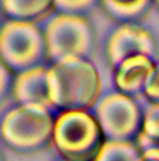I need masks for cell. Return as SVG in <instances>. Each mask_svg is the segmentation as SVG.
Instances as JSON below:
<instances>
[{"label": "cell", "instance_id": "6da1fadb", "mask_svg": "<svg viewBox=\"0 0 159 161\" xmlns=\"http://www.w3.org/2000/svg\"><path fill=\"white\" fill-rule=\"evenodd\" d=\"M48 88L54 109L87 112L97 103L101 92L100 74L86 58L69 57L48 69Z\"/></svg>", "mask_w": 159, "mask_h": 161}, {"label": "cell", "instance_id": "7a4b0ae2", "mask_svg": "<svg viewBox=\"0 0 159 161\" xmlns=\"http://www.w3.org/2000/svg\"><path fill=\"white\" fill-rule=\"evenodd\" d=\"M55 119L42 105H17L3 116L2 140L17 154L33 156L54 144Z\"/></svg>", "mask_w": 159, "mask_h": 161}, {"label": "cell", "instance_id": "3957f363", "mask_svg": "<svg viewBox=\"0 0 159 161\" xmlns=\"http://www.w3.org/2000/svg\"><path fill=\"white\" fill-rule=\"evenodd\" d=\"M106 142L97 117L89 112H62L55 119L54 147L64 161H96Z\"/></svg>", "mask_w": 159, "mask_h": 161}, {"label": "cell", "instance_id": "277c9868", "mask_svg": "<svg viewBox=\"0 0 159 161\" xmlns=\"http://www.w3.org/2000/svg\"><path fill=\"white\" fill-rule=\"evenodd\" d=\"M0 57L2 64L17 75L42 67L48 58L44 31L33 23L7 21L0 33Z\"/></svg>", "mask_w": 159, "mask_h": 161}, {"label": "cell", "instance_id": "5b68a950", "mask_svg": "<svg viewBox=\"0 0 159 161\" xmlns=\"http://www.w3.org/2000/svg\"><path fill=\"white\" fill-rule=\"evenodd\" d=\"M48 59L54 64L64 58H85L95 44L90 23L78 14H58L48 21L44 30Z\"/></svg>", "mask_w": 159, "mask_h": 161}, {"label": "cell", "instance_id": "8992f818", "mask_svg": "<svg viewBox=\"0 0 159 161\" xmlns=\"http://www.w3.org/2000/svg\"><path fill=\"white\" fill-rule=\"evenodd\" d=\"M96 117L111 142H134L142 130L144 113L132 97L110 93L100 99L96 106Z\"/></svg>", "mask_w": 159, "mask_h": 161}, {"label": "cell", "instance_id": "52a82bcc", "mask_svg": "<svg viewBox=\"0 0 159 161\" xmlns=\"http://www.w3.org/2000/svg\"><path fill=\"white\" fill-rule=\"evenodd\" d=\"M156 41L146 28L138 24L120 25L110 36L106 45V55L110 65L117 69L126 59L138 55L152 57L156 54Z\"/></svg>", "mask_w": 159, "mask_h": 161}, {"label": "cell", "instance_id": "ba28073f", "mask_svg": "<svg viewBox=\"0 0 159 161\" xmlns=\"http://www.w3.org/2000/svg\"><path fill=\"white\" fill-rule=\"evenodd\" d=\"M156 72L154 59L145 55L128 58L115 69V86L118 92L132 99L145 96L149 83Z\"/></svg>", "mask_w": 159, "mask_h": 161}, {"label": "cell", "instance_id": "9c48e42d", "mask_svg": "<svg viewBox=\"0 0 159 161\" xmlns=\"http://www.w3.org/2000/svg\"><path fill=\"white\" fill-rule=\"evenodd\" d=\"M13 97L18 105H42L52 110L47 68L38 67L18 74L13 83Z\"/></svg>", "mask_w": 159, "mask_h": 161}, {"label": "cell", "instance_id": "30bf717a", "mask_svg": "<svg viewBox=\"0 0 159 161\" xmlns=\"http://www.w3.org/2000/svg\"><path fill=\"white\" fill-rule=\"evenodd\" d=\"M2 7L8 21L33 24L47 19L56 10L55 0H2Z\"/></svg>", "mask_w": 159, "mask_h": 161}, {"label": "cell", "instance_id": "8fae6325", "mask_svg": "<svg viewBox=\"0 0 159 161\" xmlns=\"http://www.w3.org/2000/svg\"><path fill=\"white\" fill-rule=\"evenodd\" d=\"M152 0H141L131 4H120L113 0H101L103 10L113 21L120 23L121 25L138 24L145 19L151 7Z\"/></svg>", "mask_w": 159, "mask_h": 161}, {"label": "cell", "instance_id": "7c38bea8", "mask_svg": "<svg viewBox=\"0 0 159 161\" xmlns=\"http://www.w3.org/2000/svg\"><path fill=\"white\" fill-rule=\"evenodd\" d=\"M96 161H144V151L135 142L107 140Z\"/></svg>", "mask_w": 159, "mask_h": 161}, {"label": "cell", "instance_id": "4fadbf2b", "mask_svg": "<svg viewBox=\"0 0 159 161\" xmlns=\"http://www.w3.org/2000/svg\"><path fill=\"white\" fill-rule=\"evenodd\" d=\"M138 146L145 151L151 147H159V105H149L144 112L142 130L138 136Z\"/></svg>", "mask_w": 159, "mask_h": 161}, {"label": "cell", "instance_id": "5bb4252c", "mask_svg": "<svg viewBox=\"0 0 159 161\" xmlns=\"http://www.w3.org/2000/svg\"><path fill=\"white\" fill-rule=\"evenodd\" d=\"M99 3V0H55L56 10L61 14H78L89 11Z\"/></svg>", "mask_w": 159, "mask_h": 161}, {"label": "cell", "instance_id": "9a60e30c", "mask_svg": "<svg viewBox=\"0 0 159 161\" xmlns=\"http://www.w3.org/2000/svg\"><path fill=\"white\" fill-rule=\"evenodd\" d=\"M145 97L152 105H159V64H156V72L146 89Z\"/></svg>", "mask_w": 159, "mask_h": 161}, {"label": "cell", "instance_id": "2e32d148", "mask_svg": "<svg viewBox=\"0 0 159 161\" xmlns=\"http://www.w3.org/2000/svg\"><path fill=\"white\" fill-rule=\"evenodd\" d=\"M144 158L158 160L159 161V147H151L144 151Z\"/></svg>", "mask_w": 159, "mask_h": 161}, {"label": "cell", "instance_id": "e0dca14e", "mask_svg": "<svg viewBox=\"0 0 159 161\" xmlns=\"http://www.w3.org/2000/svg\"><path fill=\"white\" fill-rule=\"evenodd\" d=\"M115 3H120V4H131V3H137L141 2V0H113Z\"/></svg>", "mask_w": 159, "mask_h": 161}, {"label": "cell", "instance_id": "ac0fdd59", "mask_svg": "<svg viewBox=\"0 0 159 161\" xmlns=\"http://www.w3.org/2000/svg\"><path fill=\"white\" fill-rule=\"evenodd\" d=\"M144 161H158V160H149V158H144Z\"/></svg>", "mask_w": 159, "mask_h": 161}, {"label": "cell", "instance_id": "d6986e66", "mask_svg": "<svg viewBox=\"0 0 159 161\" xmlns=\"http://www.w3.org/2000/svg\"><path fill=\"white\" fill-rule=\"evenodd\" d=\"M156 2V6H158V8H159V0H155Z\"/></svg>", "mask_w": 159, "mask_h": 161}]
</instances>
